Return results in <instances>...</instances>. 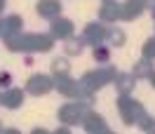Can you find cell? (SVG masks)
I'll use <instances>...</instances> for the list:
<instances>
[{
	"label": "cell",
	"instance_id": "obj_1",
	"mask_svg": "<svg viewBox=\"0 0 155 134\" xmlns=\"http://www.w3.org/2000/svg\"><path fill=\"white\" fill-rule=\"evenodd\" d=\"M2 40L10 52H49L54 47V38L49 33H17Z\"/></svg>",
	"mask_w": 155,
	"mask_h": 134
},
{
	"label": "cell",
	"instance_id": "obj_2",
	"mask_svg": "<svg viewBox=\"0 0 155 134\" xmlns=\"http://www.w3.org/2000/svg\"><path fill=\"white\" fill-rule=\"evenodd\" d=\"M117 68L115 66H104V68H94V71H87L85 75L80 78V92H82V99L92 101L94 94H97L101 87H106L108 82L115 80Z\"/></svg>",
	"mask_w": 155,
	"mask_h": 134
},
{
	"label": "cell",
	"instance_id": "obj_3",
	"mask_svg": "<svg viewBox=\"0 0 155 134\" xmlns=\"http://www.w3.org/2000/svg\"><path fill=\"white\" fill-rule=\"evenodd\" d=\"M117 111L122 115V122H125L127 127H132V125H136L146 115V106L141 104V101L132 99L129 94H120L117 96Z\"/></svg>",
	"mask_w": 155,
	"mask_h": 134
},
{
	"label": "cell",
	"instance_id": "obj_4",
	"mask_svg": "<svg viewBox=\"0 0 155 134\" xmlns=\"http://www.w3.org/2000/svg\"><path fill=\"white\" fill-rule=\"evenodd\" d=\"M89 111H92V108H89V101H80V99H78V101H68V104L61 106L57 118L64 125L73 127V125H82V120H85V115H87Z\"/></svg>",
	"mask_w": 155,
	"mask_h": 134
},
{
	"label": "cell",
	"instance_id": "obj_5",
	"mask_svg": "<svg viewBox=\"0 0 155 134\" xmlns=\"http://www.w3.org/2000/svg\"><path fill=\"white\" fill-rule=\"evenodd\" d=\"M54 89V75H45V73H33L26 80V92L33 96H45Z\"/></svg>",
	"mask_w": 155,
	"mask_h": 134
},
{
	"label": "cell",
	"instance_id": "obj_6",
	"mask_svg": "<svg viewBox=\"0 0 155 134\" xmlns=\"http://www.w3.org/2000/svg\"><path fill=\"white\" fill-rule=\"evenodd\" d=\"M73 31H75V26L66 17H54V19L49 21V35L54 40H68L73 35Z\"/></svg>",
	"mask_w": 155,
	"mask_h": 134
},
{
	"label": "cell",
	"instance_id": "obj_7",
	"mask_svg": "<svg viewBox=\"0 0 155 134\" xmlns=\"http://www.w3.org/2000/svg\"><path fill=\"white\" fill-rule=\"evenodd\" d=\"M82 40H85V45H92V47L104 45L106 42V26L99 21H89L82 31Z\"/></svg>",
	"mask_w": 155,
	"mask_h": 134
},
{
	"label": "cell",
	"instance_id": "obj_8",
	"mask_svg": "<svg viewBox=\"0 0 155 134\" xmlns=\"http://www.w3.org/2000/svg\"><path fill=\"white\" fill-rule=\"evenodd\" d=\"M54 87L59 89V94H64V96H71V99H82L80 82H75L71 75H54Z\"/></svg>",
	"mask_w": 155,
	"mask_h": 134
},
{
	"label": "cell",
	"instance_id": "obj_9",
	"mask_svg": "<svg viewBox=\"0 0 155 134\" xmlns=\"http://www.w3.org/2000/svg\"><path fill=\"white\" fill-rule=\"evenodd\" d=\"M82 127H85L87 134H108L110 132V127H108V122L104 120V115H99L97 111H89V113L85 115Z\"/></svg>",
	"mask_w": 155,
	"mask_h": 134
},
{
	"label": "cell",
	"instance_id": "obj_10",
	"mask_svg": "<svg viewBox=\"0 0 155 134\" xmlns=\"http://www.w3.org/2000/svg\"><path fill=\"white\" fill-rule=\"evenodd\" d=\"M146 12V2L143 0H125L120 5V19L125 21H134L136 17H141Z\"/></svg>",
	"mask_w": 155,
	"mask_h": 134
},
{
	"label": "cell",
	"instance_id": "obj_11",
	"mask_svg": "<svg viewBox=\"0 0 155 134\" xmlns=\"http://www.w3.org/2000/svg\"><path fill=\"white\" fill-rule=\"evenodd\" d=\"M21 104H24V89H21V87H7V89L2 92V106H5V108L14 111V108H19Z\"/></svg>",
	"mask_w": 155,
	"mask_h": 134
},
{
	"label": "cell",
	"instance_id": "obj_12",
	"mask_svg": "<svg viewBox=\"0 0 155 134\" xmlns=\"http://www.w3.org/2000/svg\"><path fill=\"white\" fill-rule=\"evenodd\" d=\"M35 12L40 17H45V19H54V17L61 14V2L59 0H40L35 5Z\"/></svg>",
	"mask_w": 155,
	"mask_h": 134
},
{
	"label": "cell",
	"instance_id": "obj_13",
	"mask_svg": "<svg viewBox=\"0 0 155 134\" xmlns=\"http://www.w3.org/2000/svg\"><path fill=\"white\" fill-rule=\"evenodd\" d=\"M21 28H24V19H21L19 14H10V17H5L2 19V38H10V35H17V33H21Z\"/></svg>",
	"mask_w": 155,
	"mask_h": 134
},
{
	"label": "cell",
	"instance_id": "obj_14",
	"mask_svg": "<svg viewBox=\"0 0 155 134\" xmlns=\"http://www.w3.org/2000/svg\"><path fill=\"white\" fill-rule=\"evenodd\" d=\"M115 87L120 94H132L134 92V85H136V78L132 75V73H125V71H117L115 73Z\"/></svg>",
	"mask_w": 155,
	"mask_h": 134
},
{
	"label": "cell",
	"instance_id": "obj_15",
	"mask_svg": "<svg viewBox=\"0 0 155 134\" xmlns=\"http://www.w3.org/2000/svg\"><path fill=\"white\" fill-rule=\"evenodd\" d=\"M99 19L101 21H117L120 19V5L115 0H104V5L99 10Z\"/></svg>",
	"mask_w": 155,
	"mask_h": 134
},
{
	"label": "cell",
	"instance_id": "obj_16",
	"mask_svg": "<svg viewBox=\"0 0 155 134\" xmlns=\"http://www.w3.org/2000/svg\"><path fill=\"white\" fill-rule=\"evenodd\" d=\"M64 49H66L68 57H80L82 54V49H85V40H82V35H71L68 40H64Z\"/></svg>",
	"mask_w": 155,
	"mask_h": 134
},
{
	"label": "cell",
	"instance_id": "obj_17",
	"mask_svg": "<svg viewBox=\"0 0 155 134\" xmlns=\"http://www.w3.org/2000/svg\"><path fill=\"white\" fill-rule=\"evenodd\" d=\"M153 59H139V61H136L134 64V71H132V75L136 78V80H139V78H150L153 75Z\"/></svg>",
	"mask_w": 155,
	"mask_h": 134
},
{
	"label": "cell",
	"instance_id": "obj_18",
	"mask_svg": "<svg viewBox=\"0 0 155 134\" xmlns=\"http://www.w3.org/2000/svg\"><path fill=\"white\" fill-rule=\"evenodd\" d=\"M127 40V33L122 28H117V26H113V28L106 31V42L110 45V47H122Z\"/></svg>",
	"mask_w": 155,
	"mask_h": 134
},
{
	"label": "cell",
	"instance_id": "obj_19",
	"mask_svg": "<svg viewBox=\"0 0 155 134\" xmlns=\"http://www.w3.org/2000/svg\"><path fill=\"white\" fill-rule=\"evenodd\" d=\"M52 75H71V61L64 57L52 59Z\"/></svg>",
	"mask_w": 155,
	"mask_h": 134
},
{
	"label": "cell",
	"instance_id": "obj_20",
	"mask_svg": "<svg viewBox=\"0 0 155 134\" xmlns=\"http://www.w3.org/2000/svg\"><path fill=\"white\" fill-rule=\"evenodd\" d=\"M92 57L97 59L99 64H108V59H110V49L106 45H97V47H92Z\"/></svg>",
	"mask_w": 155,
	"mask_h": 134
},
{
	"label": "cell",
	"instance_id": "obj_21",
	"mask_svg": "<svg viewBox=\"0 0 155 134\" xmlns=\"http://www.w3.org/2000/svg\"><path fill=\"white\" fill-rule=\"evenodd\" d=\"M141 54H143L146 59H153L155 61V38H148L143 42V47H141Z\"/></svg>",
	"mask_w": 155,
	"mask_h": 134
},
{
	"label": "cell",
	"instance_id": "obj_22",
	"mask_svg": "<svg viewBox=\"0 0 155 134\" xmlns=\"http://www.w3.org/2000/svg\"><path fill=\"white\" fill-rule=\"evenodd\" d=\"M136 125H139V127H141L143 132H148V134L155 132V120H153V115H148V113H146V115H143V118H141V120H139Z\"/></svg>",
	"mask_w": 155,
	"mask_h": 134
},
{
	"label": "cell",
	"instance_id": "obj_23",
	"mask_svg": "<svg viewBox=\"0 0 155 134\" xmlns=\"http://www.w3.org/2000/svg\"><path fill=\"white\" fill-rule=\"evenodd\" d=\"M10 82H12V75L7 71H0V87H10Z\"/></svg>",
	"mask_w": 155,
	"mask_h": 134
},
{
	"label": "cell",
	"instance_id": "obj_24",
	"mask_svg": "<svg viewBox=\"0 0 155 134\" xmlns=\"http://www.w3.org/2000/svg\"><path fill=\"white\" fill-rule=\"evenodd\" d=\"M143 2H146V10H153L155 7V0H143Z\"/></svg>",
	"mask_w": 155,
	"mask_h": 134
},
{
	"label": "cell",
	"instance_id": "obj_25",
	"mask_svg": "<svg viewBox=\"0 0 155 134\" xmlns=\"http://www.w3.org/2000/svg\"><path fill=\"white\" fill-rule=\"evenodd\" d=\"M148 80H150V85H153V87H155V71H153V75L148 78Z\"/></svg>",
	"mask_w": 155,
	"mask_h": 134
},
{
	"label": "cell",
	"instance_id": "obj_26",
	"mask_svg": "<svg viewBox=\"0 0 155 134\" xmlns=\"http://www.w3.org/2000/svg\"><path fill=\"white\" fill-rule=\"evenodd\" d=\"M5 5H7V2H5V0H0V12L5 10Z\"/></svg>",
	"mask_w": 155,
	"mask_h": 134
},
{
	"label": "cell",
	"instance_id": "obj_27",
	"mask_svg": "<svg viewBox=\"0 0 155 134\" xmlns=\"http://www.w3.org/2000/svg\"><path fill=\"white\" fill-rule=\"evenodd\" d=\"M0 33H2V19H0Z\"/></svg>",
	"mask_w": 155,
	"mask_h": 134
},
{
	"label": "cell",
	"instance_id": "obj_28",
	"mask_svg": "<svg viewBox=\"0 0 155 134\" xmlns=\"http://www.w3.org/2000/svg\"><path fill=\"white\" fill-rule=\"evenodd\" d=\"M0 132H2V122H0Z\"/></svg>",
	"mask_w": 155,
	"mask_h": 134
},
{
	"label": "cell",
	"instance_id": "obj_29",
	"mask_svg": "<svg viewBox=\"0 0 155 134\" xmlns=\"http://www.w3.org/2000/svg\"><path fill=\"white\" fill-rule=\"evenodd\" d=\"M0 104H2V94H0Z\"/></svg>",
	"mask_w": 155,
	"mask_h": 134
}]
</instances>
